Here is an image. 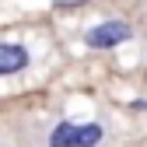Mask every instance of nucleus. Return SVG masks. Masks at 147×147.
Wrapping results in <instances>:
<instances>
[{
    "instance_id": "1",
    "label": "nucleus",
    "mask_w": 147,
    "mask_h": 147,
    "mask_svg": "<svg viewBox=\"0 0 147 147\" xmlns=\"http://www.w3.org/2000/svg\"><path fill=\"white\" fill-rule=\"evenodd\" d=\"M105 144V126L102 123H74V119H60L49 130L46 147H102Z\"/></svg>"
},
{
    "instance_id": "4",
    "label": "nucleus",
    "mask_w": 147,
    "mask_h": 147,
    "mask_svg": "<svg viewBox=\"0 0 147 147\" xmlns=\"http://www.w3.org/2000/svg\"><path fill=\"white\" fill-rule=\"evenodd\" d=\"M0 147H18L14 133H11V130H4V126H0Z\"/></svg>"
},
{
    "instance_id": "5",
    "label": "nucleus",
    "mask_w": 147,
    "mask_h": 147,
    "mask_svg": "<svg viewBox=\"0 0 147 147\" xmlns=\"http://www.w3.org/2000/svg\"><path fill=\"white\" fill-rule=\"evenodd\" d=\"M56 7H77V4H84V0H53Z\"/></svg>"
},
{
    "instance_id": "3",
    "label": "nucleus",
    "mask_w": 147,
    "mask_h": 147,
    "mask_svg": "<svg viewBox=\"0 0 147 147\" xmlns=\"http://www.w3.org/2000/svg\"><path fill=\"white\" fill-rule=\"evenodd\" d=\"M32 67V49L21 42H0V77H18Z\"/></svg>"
},
{
    "instance_id": "2",
    "label": "nucleus",
    "mask_w": 147,
    "mask_h": 147,
    "mask_svg": "<svg viewBox=\"0 0 147 147\" xmlns=\"http://www.w3.org/2000/svg\"><path fill=\"white\" fill-rule=\"evenodd\" d=\"M130 39H133V25H130V21H116V18L98 21V25H91V28L84 32V46H88V49H95V53L116 49V46L130 42Z\"/></svg>"
}]
</instances>
